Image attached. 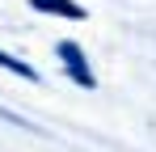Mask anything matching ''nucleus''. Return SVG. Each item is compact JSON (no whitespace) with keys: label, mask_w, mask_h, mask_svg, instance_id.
<instances>
[{"label":"nucleus","mask_w":156,"mask_h":152,"mask_svg":"<svg viewBox=\"0 0 156 152\" xmlns=\"http://www.w3.org/2000/svg\"><path fill=\"white\" fill-rule=\"evenodd\" d=\"M0 68H4V72H17L21 80H38V72H34L30 63H21V59H13V55H4V51H0Z\"/></svg>","instance_id":"nucleus-3"},{"label":"nucleus","mask_w":156,"mask_h":152,"mask_svg":"<svg viewBox=\"0 0 156 152\" xmlns=\"http://www.w3.org/2000/svg\"><path fill=\"white\" fill-rule=\"evenodd\" d=\"M59 63L68 68V76L76 80L80 89H93L97 80H93V72H89V63H84V55H80L76 42H59Z\"/></svg>","instance_id":"nucleus-1"},{"label":"nucleus","mask_w":156,"mask_h":152,"mask_svg":"<svg viewBox=\"0 0 156 152\" xmlns=\"http://www.w3.org/2000/svg\"><path fill=\"white\" fill-rule=\"evenodd\" d=\"M38 13H63V17H84V9L72 4V0H30Z\"/></svg>","instance_id":"nucleus-2"}]
</instances>
